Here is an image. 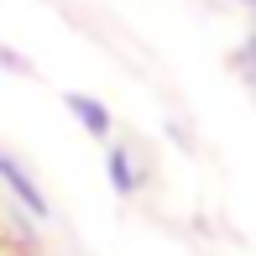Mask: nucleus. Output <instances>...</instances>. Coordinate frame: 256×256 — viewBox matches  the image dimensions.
I'll return each mask as SVG.
<instances>
[{
  "mask_svg": "<svg viewBox=\"0 0 256 256\" xmlns=\"http://www.w3.org/2000/svg\"><path fill=\"white\" fill-rule=\"evenodd\" d=\"M110 178H115V188H136V168H131V162H126L120 152H110Z\"/></svg>",
  "mask_w": 256,
  "mask_h": 256,
  "instance_id": "nucleus-3",
  "label": "nucleus"
},
{
  "mask_svg": "<svg viewBox=\"0 0 256 256\" xmlns=\"http://www.w3.org/2000/svg\"><path fill=\"white\" fill-rule=\"evenodd\" d=\"M68 110H74V115H78V120H84L89 131H94V136H104V131H110V115H104V110H100L94 100H84V94H74V100H68Z\"/></svg>",
  "mask_w": 256,
  "mask_h": 256,
  "instance_id": "nucleus-2",
  "label": "nucleus"
},
{
  "mask_svg": "<svg viewBox=\"0 0 256 256\" xmlns=\"http://www.w3.org/2000/svg\"><path fill=\"white\" fill-rule=\"evenodd\" d=\"M0 178L10 183V194H16V199H21V204L32 209V214H48V204H42V194H37V188L26 183V172H21L16 162H10V157H0Z\"/></svg>",
  "mask_w": 256,
  "mask_h": 256,
  "instance_id": "nucleus-1",
  "label": "nucleus"
}]
</instances>
